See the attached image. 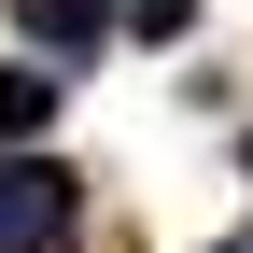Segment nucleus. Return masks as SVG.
I'll return each mask as SVG.
<instances>
[{
	"label": "nucleus",
	"instance_id": "f257e3e1",
	"mask_svg": "<svg viewBox=\"0 0 253 253\" xmlns=\"http://www.w3.org/2000/svg\"><path fill=\"white\" fill-rule=\"evenodd\" d=\"M71 225H84V183L56 155H0V253H56Z\"/></svg>",
	"mask_w": 253,
	"mask_h": 253
},
{
	"label": "nucleus",
	"instance_id": "f03ea898",
	"mask_svg": "<svg viewBox=\"0 0 253 253\" xmlns=\"http://www.w3.org/2000/svg\"><path fill=\"white\" fill-rule=\"evenodd\" d=\"M14 28H28V56H56V71H84V56L113 42V0H14Z\"/></svg>",
	"mask_w": 253,
	"mask_h": 253
},
{
	"label": "nucleus",
	"instance_id": "7ed1b4c3",
	"mask_svg": "<svg viewBox=\"0 0 253 253\" xmlns=\"http://www.w3.org/2000/svg\"><path fill=\"white\" fill-rule=\"evenodd\" d=\"M56 99H71V71H56V56H14V71H0V141H42Z\"/></svg>",
	"mask_w": 253,
	"mask_h": 253
},
{
	"label": "nucleus",
	"instance_id": "20e7f679",
	"mask_svg": "<svg viewBox=\"0 0 253 253\" xmlns=\"http://www.w3.org/2000/svg\"><path fill=\"white\" fill-rule=\"evenodd\" d=\"M126 28H141V42H183V28H197V0H126Z\"/></svg>",
	"mask_w": 253,
	"mask_h": 253
},
{
	"label": "nucleus",
	"instance_id": "39448f33",
	"mask_svg": "<svg viewBox=\"0 0 253 253\" xmlns=\"http://www.w3.org/2000/svg\"><path fill=\"white\" fill-rule=\"evenodd\" d=\"M239 169H253V141H239Z\"/></svg>",
	"mask_w": 253,
	"mask_h": 253
}]
</instances>
